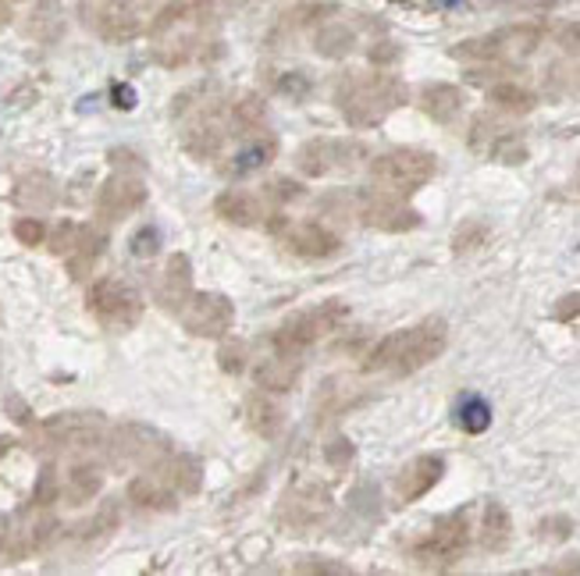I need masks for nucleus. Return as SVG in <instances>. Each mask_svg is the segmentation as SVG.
Instances as JSON below:
<instances>
[{
  "mask_svg": "<svg viewBox=\"0 0 580 576\" xmlns=\"http://www.w3.org/2000/svg\"><path fill=\"white\" fill-rule=\"evenodd\" d=\"M449 345V328L445 320L428 317L413 328H399L389 339H381L367 352L363 371L367 374H413L421 366L434 363Z\"/></svg>",
  "mask_w": 580,
  "mask_h": 576,
  "instance_id": "f257e3e1",
  "label": "nucleus"
},
{
  "mask_svg": "<svg viewBox=\"0 0 580 576\" xmlns=\"http://www.w3.org/2000/svg\"><path fill=\"white\" fill-rule=\"evenodd\" d=\"M86 307L93 313V320L101 324L104 331H115V334H125L139 324L143 317V296L136 292L133 285L125 278H96L86 292Z\"/></svg>",
  "mask_w": 580,
  "mask_h": 576,
  "instance_id": "f03ea898",
  "label": "nucleus"
},
{
  "mask_svg": "<svg viewBox=\"0 0 580 576\" xmlns=\"http://www.w3.org/2000/svg\"><path fill=\"white\" fill-rule=\"evenodd\" d=\"M434 168L439 164H434V157L428 150L396 147L370 160V182L384 192H396V196H410V192H416L434 179Z\"/></svg>",
  "mask_w": 580,
  "mask_h": 576,
  "instance_id": "7ed1b4c3",
  "label": "nucleus"
},
{
  "mask_svg": "<svg viewBox=\"0 0 580 576\" xmlns=\"http://www.w3.org/2000/svg\"><path fill=\"white\" fill-rule=\"evenodd\" d=\"M349 317V310L342 302H320L314 310H303V313H293L285 320V324L271 334L267 345H275L282 352H293V356H303L306 349H314L325 334L338 331V324Z\"/></svg>",
  "mask_w": 580,
  "mask_h": 576,
  "instance_id": "20e7f679",
  "label": "nucleus"
},
{
  "mask_svg": "<svg viewBox=\"0 0 580 576\" xmlns=\"http://www.w3.org/2000/svg\"><path fill=\"white\" fill-rule=\"evenodd\" d=\"M402 100V89L384 78H352L338 89V107L352 128H375Z\"/></svg>",
  "mask_w": 580,
  "mask_h": 576,
  "instance_id": "39448f33",
  "label": "nucleus"
},
{
  "mask_svg": "<svg viewBox=\"0 0 580 576\" xmlns=\"http://www.w3.org/2000/svg\"><path fill=\"white\" fill-rule=\"evenodd\" d=\"M54 531L57 520L40 505H29L25 512H14V516H0V555L11 558V563H22V558L46 548Z\"/></svg>",
  "mask_w": 580,
  "mask_h": 576,
  "instance_id": "423d86ee",
  "label": "nucleus"
},
{
  "mask_svg": "<svg viewBox=\"0 0 580 576\" xmlns=\"http://www.w3.org/2000/svg\"><path fill=\"white\" fill-rule=\"evenodd\" d=\"M349 217H357L367 228H378V232H410L421 224L413 206L402 203L396 192H384V189H363V192H352L349 196Z\"/></svg>",
  "mask_w": 580,
  "mask_h": 576,
  "instance_id": "0eeeda50",
  "label": "nucleus"
},
{
  "mask_svg": "<svg viewBox=\"0 0 580 576\" xmlns=\"http://www.w3.org/2000/svg\"><path fill=\"white\" fill-rule=\"evenodd\" d=\"M471 548V520H466V512H453V516L439 520L428 531V537L413 548V563L421 566H431V569H445L460 563Z\"/></svg>",
  "mask_w": 580,
  "mask_h": 576,
  "instance_id": "6e6552de",
  "label": "nucleus"
},
{
  "mask_svg": "<svg viewBox=\"0 0 580 576\" xmlns=\"http://www.w3.org/2000/svg\"><path fill=\"white\" fill-rule=\"evenodd\" d=\"M367 157V147L357 139H310L296 153V164L310 179H328V174L352 171Z\"/></svg>",
  "mask_w": 580,
  "mask_h": 576,
  "instance_id": "1a4fd4ad",
  "label": "nucleus"
},
{
  "mask_svg": "<svg viewBox=\"0 0 580 576\" xmlns=\"http://www.w3.org/2000/svg\"><path fill=\"white\" fill-rule=\"evenodd\" d=\"M107 435V424L101 413H57L46 424H40L36 441L43 448H93Z\"/></svg>",
  "mask_w": 580,
  "mask_h": 576,
  "instance_id": "9d476101",
  "label": "nucleus"
},
{
  "mask_svg": "<svg viewBox=\"0 0 580 576\" xmlns=\"http://www.w3.org/2000/svg\"><path fill=\"white\" fill-rule=\"evenodd\" d=\"M107 448H110V459H115L118 467H147V470H154L157 462L171 452L168 441L143 424H122L115 435H110Z\"/></svg>",
  "mask_w": 580,
  "mask_h": 576,
  "instance_id": "9b49d317",
  "label": "nucleus"
},
{
  "mask_svg": "<svg viewBox=\"0 0 580 576\" xmlns=\"http://www.w3.org/2000/svg\"><path fill=\"white\" fill-rule=\"evenodd\" d=\"M179 317H182L186 331L197 334V339H224V334L232 331L235 310H232L229 296H221V292H192Z\"/></svg>",
  "mask_w": 580,
  "mask_h": 576,
  "instance_id": "f8f14e48",
  "label": "nucleus"
},
{
  "mask_svg": "<svg viewBox=\"0 0 580 576\" xmlns=\"http://www.w3.org/2000/svg\"><path fill=\"white\" fill-rule=\"evenodd\" d=\"M267 228L275 232V235H282V243H285L288 253L306 256V260H320V256L338 253V235L328 232L325 224H317V221L285 224V217L275 214V221H271Z\"/></svg>",
  "mask_w": 580,
  "mask_h": 576,
  "instance_id": "ddd939ff",
  "label": "nucleus"
},
{
  "mask_svg": "<svg viewBox=\"0 0 580 576\" xmlns=\"http://www.w3.org/2000/svg\"><path fill=\"white\" fill-rule=\"evenodd\" d=\"M147 203V185L136 174H110L96 192V214L101 221H122Z\"/></svg>",
  "mask_w": 580,
  "mask_h": 576,
  "instance_id": "4468645a",
  "label": "nucleus"
},
{
  "mask_svg": "<svg viewBox=\"0 0 580 576\" xmlns=\"http://www.w3.org/2000/svg\"><path fill=\"white\" fill-rule=\"evenodd\" d=\"M303 374V356H293V352H282L271 345L267 356H261L253 363V381L256 388L264 392H288Z\"/></svg>",
  "mask_w": 580,
  "mask_h": 576,
  "instance_id": "2eb2a0df",
  "label": "nucleus"
},
{
  "mask_svg": "<svg viewBox=\"0 0 580 576\" xmlns=\"http://www.w3.org/2000/svg\"><path fill=\"white\" fill-rule=\"evenodd\" d=\"M442 473H445V459L442 456H416L396 477V499L399 502L424 499V494L442 480Z\"/></svg>",
  "mask_w": 580,
  "mask_h": 576,
  "instance_id": "dca6fc26",
  "label": "nucleus"
},
{
  "mask_svg": "<svg viewBox=\"0 0 580 576\" xmlns=\"http://www.w3.org/2000/svg\"><path fill=\"white\" fill-rule=\"evenodd\" d=\"M189 296H192V264H189L186 253H175V256H168L165 275H160V281H157V302L168 313H182Z\"/></svg>",
  "mask_w": 580,
  "mask_h": 576,
  "instance_id": "f3484780",
  "label": "nucleus"
},
{
  "mask_svg": "<svg viewBox=\"0 0 580 576\" xmlns=\"http://www.w3.org/2000/svg\"><path fill=\"white\" fill-rule=\"evenodd\" d=\"M86 22L96 32H101L104 40H115V43L133 40L136 32H139V22L125 8H118V4H89L86 8Z\"/></svg>",
  "mask_w": 580,
  "mask_h": 576,
  "instance_id": "a211bd4d",
  "label": "nucleus"
},
{
  "mask_svg": "<svg viewBox=\"0 0 580 576\" xmlns=\"http://www.w3.org/2000/svg\"><path fill=\"white\" fill-rule=\"evenodd\" d=\"M104 246H107V238L93 228V224H78V235H75V246L68 249V275L78 281V278H86L89 270H93V264L101 260V253H104Z\"/></svg>",
  "mask_w": 580,
  "mask_h": 576,
  "instance_id": "6ab92c4d",
  "label": "nucleus"
},
{
  "mask_svg": "<svg viewBox=\"0 0 580 576\" xmlns=\"http://www.w3.org/2000/svg\"><path fill=\"white\" fill-rule=\"evenodd\" d=\"M154 473L160 480H168V484L179 491V494H197L200 484H203V470H200V462L197 459H189V456H175L168 452L165 459L157 462Z\"/></svg>",
  "mask_w": 580,
  "mask_h": 576,
  "instance_id": "aec40b11",
  "label": "nucleus"
},
{
  "mask_svg": "<svg viewBox=\"0 0 580 576\" xmlns=\"http://www.w3.org/2000/svg\"><path fill=\"white\" fill-rule=\"evenodd\" d=\"M175 491L168 480H160L154 470L150 473H143V477H136L133 484H128V499H133L139 509H154V512H168V509H175Z\"/></svg>",
  "mask_w": 580,
  "mask_h": 576,
  "instance_id": "412c9836",
  "label": "nucleus"
},
{
  "mask_svg": "<svg viewBox=\"0 0 580 576\" xmlns=\"http://www.w3.org/2000/svg\"><path fill=\"white\" fill-rule=\"evenodd\" d=\"M243 413H246V427L253 430V435H261V438H278V435H282L285 413H282V406L275 403V398H267V395H250Z\"/></svg>",
  "mask_w": 580,
  "mask_h": 576,
  "instance_id": "4be33fe9",
  "label": "nucleus"
},
{
  "mask_svg": "<svg viewBox=\"0 0 580 576\" xmlns=\"http://www.w3.org/2000/svg\"><path fill=\"white\" fill-rule=\"evenodd\" d=\"M104 488V473L93 467V462H78V467L68 470V480H64V499L68 505H86L93 502Z\"/></svg>",
  "mask_w": 580,
  "mask_h": 576,
  "instance_id": "5701e85b",
  "label": "nucleus"
},
{
  "mask_svg": "<svg viewBox=\"0 0 580 576\" xmlns=\"http://www.w3.org/2000/svg\"><path fill=\"white\" fill-rule=\"evenodd\" d=\"M214 214L229 224H243V228H250V224L261 221V203L246 196V192H221V196L214 200Z\"/></svg>",
  "mask_w": 580,
  "mask_h": 576,
  "instance_id": "b1692460",
  "label": "nucleus"
},
{
  "mask_svg": "<svg viewBox=\"0 0 580 576\" xmlns=\"http://www.w3.org/2000/svg\"><path fill=\"white\" fill-rule=\"evenodd\" d=\"M509 534H513V523H509V512L498 505V502H488L485 505V516H481V548L488 552H503L509 544Z\"/></svg>",
  "mask_w": 580,
  "mask_h": 576,
  "instance_id": "393cba45",
  "label": "nucleus"
},
{
  "mask_svg": "<svg viewBox=\"0 0 580 576\" xmlns=\"http://www.w3.org/2000/svg\"><path fill=\"white\" fill-rule=\"evenodd\" d=\"M456 424L466 430V435H485V430L492 427V406L485 403V398L466 395L456 406Z\"/></svg>",
  "mask_w": 580,
  "mask_h": 576,
  "instance_id": "a878e982",
  "label": "nucleus"
},
{
  "mask_svg": "<svg viewBox=\"0 0 580 576\" xmlns=\"http://www.w3.org/2000/svg\"><path fill=\"white\" fill-rule=\"evenodd\" d=\"M271 157H275V142H271V139H253L250 147H243L232 157V164L224 171H229V174H250L256 168H264Z\"/></svg>",
  "mask_w": 580,
  "mask_h": 576,
  "instance_id": "bb28decb",
  "label": "nucleus"
},
{
  "mask_svg": "<svg viewBox=\"0 0 580 576\" xmlns=\"http://www.w3.org/2000/svg\"><path fill=\"white\" fill-rule=\"evenodd\" d=\"M428 115L439 121V125H449L456 118V110H460V93L456 89H449V86H434L424 93V104H421Z\"/></svg>",
  "mask_w": 580,
  "mask_h": 576,
  "instance_id": "cd10ccee",
  "label": "nucleus"
},
{
  "mask_svg": "<svg viewBox=\"0 0 580 576\" xmlns=\"http://www.w3.org/2000/svg\"><path fill=\"white\" fill-rule=\"evenodd\" d=\"M115 526H118V502H107L93 520H86L83 526H78V537H83V541H101V537H107L110 531H115Z\"/></svg>",
  "mask_w": 580,
  "mask_h": 576,
  "instance_id": "c85d7f7f",
  "label": "nucleus"
},
{
  "mask_svg": "<svg viewBox=\"0 0 580 576\" xmlns=\"http://www.w3.org/2000/svg\"><path fill=\"white\" fill-rule=\"evenodd\" d=\"M14 238H19L22 246L36 249V246L46 243V224L40 217H19L14 221Z\"/></svg>",
  "mask_w": 580,
  "mask_h": 576,
  "instance_id": "c756f323",
  "label": "nucleus"
},
{
  "mask_svg": "<svg viewBox=\"0 0 580 576\" xmlns=\"http://www.w3.org/2000/svg\"><path fill=\"white\" fill-rule=\"evenodd\" d=\"M54 499H57V473H54V467H43V470H40V480H36V491H32V499H29V505L46 509Z\"/></svg>",
  "mask_w": 580,
  "mask_h": 576,
  "instance_id": "7c9ffc66",
  "label": "nucleus"
},
{
  "mask_svg": "<svg viewBox=\"0 0 580 576\" xmlns=\"http://www.w3.org/2000/svg\"><path fill=\"white\" fill-rule=\"evenodd\" d=\"M495 104L506 107V110H530L535 107V96L517 89V86H503V89H495Z\"/></svg>",
  "mask_w": 580,
  "mask_h": 576,
  "instance_id": "2f4dec72",
  "label": "nucleus"
},
{
  "mask_svg": "<svg viewBox=\"0 0 580 576\" xmlns=\"http://www.w3.org/2000/svg\"><path fill=\"white\" fill-rule=\"evenodd\" d=\"M218 360H221V366H224V371H229V374L246 371V345H239V342L224 345V349L218 352Z\"/></svg>",
  "mask_w": 580,
  "mask_h": 576,
  "instance_id": "473e14b6",
  "label": "nucleus"
},
{
  "mask_svg": "<svg viewBox=\"0 0 580 576\" xmlns=\"http://www.w3.org/2000/svg\"><path fill=\"white\" fill-rule=\"evenodd\" d=\"M75 235H78V224H72V221L57 224V232L51 235V249L57 256H68V249L75 246Z\"/></svg>",
  "mask_w": 580,
  "mask_h": 576,
  "instance_id": "72a5a7b5",
  "label": "nucleus"
},
{
  "mask_svg": "<svg viewBox=\"0 0 580 576\" xmlns=\"http://www.w3.org/2000/svg\"><path fill=\"white\" fill-rule=\"evenodd\" d=\"M133 253H136V256H150V253H157V232H154V228H143V232L133 238Z\"/></svg>",
  "mask_w": 580,
  "mask_h": 576,
  "instance_id": "f704fd0d",
  "label": "nucleus"
},
{
  "mask_svg": "<svg viewBox=\"0 0 580 576\" xmlns=\"http://www.w3.org/2000/svg\"><path fill=\"white\" fill-rule=\"evenodd\" d=\"M296 573H349L342 563H299Z\"/></svg>",
  "mask_w": 580,
  "mask_h": 576,
  "instance_id": "c9c22d12",
  "label": "nucleus"
},
{
  "mask_svg": "<svg viewBox=\"0 0 580 576\" xmlns=\"http://www.w3.org/2000/svg\"><path fill=\"white\" fill-rule=\"evenodd\" d=\"M577 313H580V296H567V299H562L559 307H556V317H559V320H570V317H577Z\"/></svg>",
  "mask_w": 580,
  "mask_h": 576,
  "instance_id": "e433bc0d",
  "label": "nucleus"
},
{
  "mask_svg": "<svg viewBox=\"0 0 580 576\" xmlns=\"http://www.w3.org/2000/svg\"><path fill=\"white\" fill-rule=\"evenodd\" d=\"M115 107L133 110V107H136V93L128 89V86H115Z\"/></svg>",
  "mask_w": 580,
  "mask_h": 576,
  "instance_id": "4c0bfd02",
  "label": "nucleus"
},
{
  "mask_svg": "<svg viewBox=\"0 0 580 576\" xmlns=\"http://www.w3.org/2000/svg\"><path fill=\"white\" fill-rule=\"evenodd\" d=\"M349 456H352L349 441H335V448H328V459H331V462H346Z\"/></svg>",
  "mask_w": 580,
  "mask_h": 576,
  "instance_id": "58836bf2",
  "label": "nucleus"
},
{
  "mask_svg": "<svg viewBox=\"0 0 580 576\" xmlns=\"http://www.w3.org/2000/svg\"><path fill=\"white\" fill-rule=\"evenodd\" d=\"M442 4H460V0H442Z\"/></svg>",
  "mask_w": 580,
  "mask_h": 576,
  "instance_id": "ea45409f",
  "label": "nucleus"
},
{
  "mask_svg": "<svg viewBox=\"0 0 580 576\" xmlns=\"http://www.w3.org/2000/svg\"><path fill=\"white\" fill-rule=\"evenodd\" d=\"M0 22H4V8H0Z\"/></svg>",
  "mask_w": 580,
  "mask_h": 576,
  "instance_id": "a19ab883",
  "label": "nucleus"
}]
</instances>
